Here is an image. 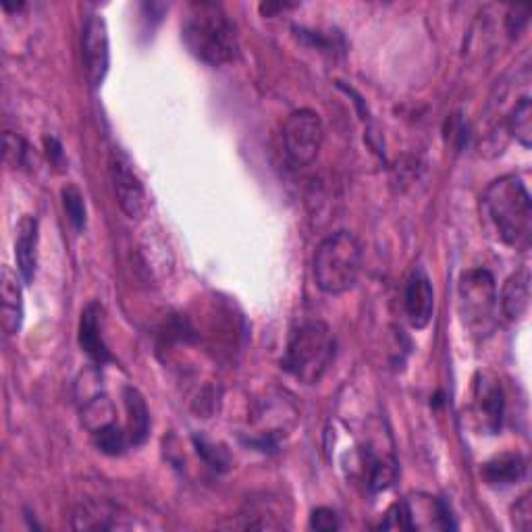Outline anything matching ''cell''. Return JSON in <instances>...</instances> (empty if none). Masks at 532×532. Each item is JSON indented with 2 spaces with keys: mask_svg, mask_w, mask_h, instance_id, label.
I'll return each mask as SVG.
<instances>
[{
  "mask_svg": "<svg viewBox=\"0 0 532 532\" xmlns=\"http://www.w3.org/2000/svg\"><path fill=\"white\" fill-rule=\"evenodd\" d=\"M497 285L489 271L474 269L460 279V310L466 327L476 335H487L495 323Z\"/></svg>",
  "mask_w": 532,
  "mask_h": 532,
  "instance_id": "cell-5",
  "label": "cell"
},
{
  "mask_svg": "<svg viewBox=\"0 0 532 532\" xmlns=\"http://www.w3.org/2000/svg\"><path fill=\"white\" fill-rule=\"evenodd\" d=\"M512 522L518 530H530L532 526V505H530V493H526L524 497L518 499V503L514 505L512 510Z\"/></svg>",
  "mask_w": 532,
  "mask_h": 532,
  "instance_id": "cell-23",
  "label": "cell"
},
{
  "mask_svg": "<svg viewBox=\"0 0 532 532\" xmlns=\"http://www.w3.org/2000/svg\"><path fill=\"white\" fill-rule=\"evenodd\" d=\"M119 510L109 501L86 499L73 512V528L75 530H113L121 528Z\"/></svg>",
  "mask_w": 532,
  "mask_h": 532,
  "instance_id": "cell-13",
  "label": "cell"
},
{
  "mask_svg": "<svg viewBox=\"0 0 532 532\" xmlns=\"http://www.w3.org/2000/svg\"><path fill=\"white\" fill-rule=\"evenodd\" d=\"M508 129L524 148L532 146V104L528 96H524L512 109L508 117Z\"/></svg>",
  "mask_w": 532,
  "mask_h": 532,
  "instance_id": "cell-18",
  "label": "cell"
},
{
  "mask_svg": "<svg viewBox=\"0 0 532 532\" xmlns=\"http://www.w3.org/2000/svg\"><path fill=\"white\" fill-rule=\"evenodd\" d=\"M325 127L321 117L310 109L291 113L283 125V150L287 163L294 169H304L316 161L323 148Z\"/></svg>",
  "mask_w": 532,
  "mask_h": 532,
  "instance_id": "cell-6",
  "label": "cell"
},
{
  "mask_svg": "<svg viewBox=\"0 0 532 532\" xmlns=\"http://www.w3.org/2000/svg\"><path fill=\"white\" fill-rule=\"evenodd\" d=\"M0 316H3V329L7 335H15L23 323V294L17 275L5 266L3 279H0Z\"/></svg>",
  "mask_w": 532,
  "mask_h": 532,
  "instance_id": "cell-12",
  "label": "cell"
},
{
  "mask_svg": "<svg viewBox=\"0 0 532 532\" xmlns=\"http://www.w3.org/2000/svg\"><path fill=\"white\" fill-rule=\"evenodd\" d=\"M474 412L478 418L483 420L485 429H489L491 433L501 429L503 391H501V385L497 381H487V377H483L481 383H476Z\"/></svg>",
  "mask_w": 532,
  "mask_h": 532,
  "instance_id": "cell-15",
  "label": "cell"
},
{
  "mask_svg": "<svg viewBox=\"0 0 532 532\" xmlns=\"http://www.w3.org/2000/svg\"><path fill=\"white\" fill-rule=\"evenodd\" d=\"M15 260L17 271L25 283H32L38 266V221L34 217H23L15 237Z\"/></svg>",
  "mask_w": 532,
  "mask_h": 532,
  "instance_id": "cell-11",
  "label": "cell"
},
{
  "mask_svg": "<svg viewBox=\"0 0 532 532\" xmlns=\"http://www.w3.org/2000/svg\"><path fill=\"white\" fill-rule=\"evenodd\" d=\"M125 408L129 414V424H127L129 441L131 445H142L150 431V412L138 389L133 387L125 389Z\"/></svg>",
  "mask_w": 532,
  "mask_h": 532,
  "instance_id": "cell-17",
  "label": "cell"
},
{
  "mask_svg": "<svg viewBox=\"0 0 532 532\" xmlns=\"http://www.w3.org/2000/svg\"><path fill=\"white\" fill-rule=\"evenodd\" d=\"M335 358V339L327 323L306 321L289 335L283 368L306 385L325 377Z\"/></svg>",
  "mask_w": 532,
  "mask_h": 532,
  "instance_id": "cell-4",
  "label": "cell"
},
{
  "mask_svg": "<svg viewBox=\"0 0 532 532\" xmlns=\"http://www.w3.org/2000/svg\"><path fill=\"white\" fill-rule=\"evenodd\" d=\"M404 308L408 323L414 329H424L433 318L435 312V291L429 275L422 269H416L406 285V294H404Z\"/></svg>",
  "mask_w": 532,
  "mask_h": 532,
  "instance_id": "cell-9",
  "label": "cell"
},
{
  "mask_svg": "<svg viewBox=\"0 0 532 532\" xmlns=\"http://www.w3.org/2000/svg\"><path fill=\"white\" fill-rule=\"evenodd\" d=\"M364 248L350 231H337L323 239L314 254V279L325 294L339 296L350 291L362 271Z\"/></svg>",
  "mask_w": 532,
  "mask_h": 532,
  "instance_id": "cell-3",
  "label": "cell"
},
{
  "mask_svg": "<svg viewBox=\"0 0 532 532\" xmlns=\"http://www.w3.org/2000/svg\"><path fill=\"white\" fill-rule=\"evenodd\" d=\"M63 206L67 210V217L71 221V225L75 227V231H82L86 227V202L82 192L73 185L63 190Z\"/></svg>",
  "mask_w": 532,
  "mask_h": 532,
  "instance_id": "cell-20",
  "label": "cell"
},
{
  "mask_svg": "<svg viewBox=\"0 0 532 532\" xmlns=\"http://www.w3.org/2000/svg\"><path fill=\"white\" fill-rule=\"evenodd\" d=\"M92 437H94V443L102 451V454H109V456H121L123 451L131 445L127 431L117 427L115 422L106 424V427L94 431Z\"/></svg>",
  "mask_w": 532,
  "mask_h": 532,
  "instance_id": "cell-19",
  "label": "cell"
},
{
  "mask_svg": "<svg viewBox=\"0 0 532 532\" xmlns=\"http://www.w3.org/2000/svg\"><path fill=\"white\" fill-rule=\"evenodd\" d=\"M339 524V516L331 510V508H318L312 512L310 516V528L314 530H323V532H333L337 530Z\"/></svg>",
  "mask_w": 532,
  "mask_h": 532,
  "instance_id": "cell-21",
  "label": "cell"
},
{
  "mask_svg": "<svg viewBox=\"0 0 532 532\" xmlns=\"http://www.w3.org/2000/svg\"><path fill=\"white\" fill-rule=\"evenodd\" d=\"M483 476L489 485L508 487L520 483L526 476V460L520 454H503L483 466Z\"/></svg>",
  "mask_w": 532,
  "mask_h": 532,
  "instance_id": "cell-16",
  "label": "cell"
},
{
  "mask_svg": "<svg viewBox=\"0 0 532 532\" xmlns=\"http://www.w3.org/2000/svg\"><path fill=\"white\" fill-rule=\"evenodd\" d=\"M181 38L192 55L210 65L221 67L237 55V30L215 3H192L181 23Z\"/></svg>",
  "mask_w": 532,
  "mask_h": 532,
  "instance_id": "cell-1",
  "label": "cell"
},
{
  "mask_svg": "<svg viewBox=\"0 0 532 532\" xmlns=\"http://www.w3.org/2000/svg\"><path fill=\"white\" fill-rule=\"evenodd\" d=\"M82 57L88 84L96 90L102 86L111 65L109 30H106V21L102 19V15L94 13L86 19L82 32Z\"/></svg>",
  "mask_w": 532,
  "mask_h": 532,
  "instance_id": "cell-7",
  "label": "cell"
},
{
  "mask_svg": "<svg viewBox=\"0 0 532 532\" xmlns=\"http://www.w3.org/2000/svg\"><path fill=\"white\" fill-rule=\"evenodd\" d=\"M102 321V306L92 302L82 312V323H79V345L100 366L111 360L109 345L102 335Z\"/></svg>",
  "mask_w": 532,
  "mask_h": 532,
  "instance_id": "cell-10",
  "label": "cell"
},
{
  "mask_svg": "<svg viewBox=\"0 0 532 532\" xmlns=\"http://www.w3.org/2000/svg\"><path fill=\"white\" fill-rule=\"evenodd\" d=\"M111 179L121 210L129 219H142L148 210V196L140 177L121 152H113L111 156Z\"/></svg>",
  "mask_w": 532,
  "mask_h": 532,
  "instance_id": "cell-8",
  "label": "cell"
},
{
  "mask_svg": "<svg viewBox=\"0 0 532 532\" xmlns=\"http://www.w3.org/2000/svg\"><path fill=\"white\" fill-rule=\"evenodd\" d=\"M25 154H28V146H25V142L17 136H13V133L9 131L5 136V156L7 161L15 167H21L25 163Z\"/></svg>",
  "mask_w": 532,
  "mask_h": 532,
  "instance_id": "cell-22",
  "label": "cell"
},
{
  "mask_svg": "<svg viewBox=\"0 0 532 532\" xmlns=\"http://www.w3.org/2000/svg\"><path fill=\"white\" fill-rule=\"evenodd\" d=\"M483 210L503 244L528 250L532 235V200L516 175L495 179L483 194Z\"/></svg>",
  "mask_w": 532,
  "mask_h": 532,
  "instance_id": "cell-2",
  "label": "cell"
},
{
  "mask_svg": "<svg viewBox=\"0 0 532 532\" xmlns=\"http://www.w3.org/2000/svg\"><path fill=\"white\" fill-rule=\"evenodd\" d=\"M526 21H528V9H522V7L512 9L508 15V32L512 36H518L526 25Z\"/></svg>",
  "mask_w": 532,
  "mask_h": 532,
  "instance_id": "cell-24",
  "label": "cell"
},
{
  "mask_svg": "<svg viewBox=\"0 0 532 532\" xmlns=\"http://www.w3.org/2000/svg\"><path fill=\"white\" fill-rule=\"evenodd\" d=\"M501 312L508 321H520L528 312L530 306V273L528 269L516 271L508 281H505L501 296H499Z\"/></svg>",
  "mask_w": 532,
  "mask_h": 532,
  "instance_id": "cell-14",
  "label": "cell"
}]
</instances>
